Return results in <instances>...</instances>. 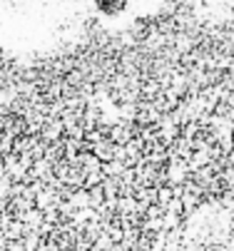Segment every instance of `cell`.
I'll list each match as a JSON object with an SVG mask.
<instances>
[{"label":"cell","mask_w":234,"mask_h":251,"mask_svg":"<svg viewBox=\"0 0 234 251\" xmlns=\"http://www.w3.org/2000/svg\"><path fill=\"white\" fill-rule=\"evenodd\" d=\"M92 5L103 18H120L130 8V0H92Z\"/></svg>","instance_id":"cell-1"},{"label":"cell","mask_w":234,"mask_h":251,"mask_svg":"<svg viewBox=\"0 0 234 251\" xmlns=\"http://www.w3.org/2000/svg\"><path fill=\"white\" fill-rule=\"evenodd\" d=\"M68 3H78V0H68Z\"/></svg>","instance_id":"cell-2"}]
</instances>
